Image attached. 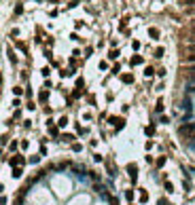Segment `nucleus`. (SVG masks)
<instances>
[{
  "label": "nucleus",
  "mask_w": 195,
  "mask_h": 205,
  "mask_svg": "<svg viewBox=\"0 0 195 205\" xmlns=\"http://www.w3.org/2000/svg\"><path fill=\"white\" fill-rule=\"evenodd\" d=\"M178 133L182 135V138H187V140H195V123H185V125H180Z\"/></svg>",
  "instance_id": "f257e3e1"
},
{
  "label": "nucleus",
  "mask_w": 195,
  "mask_h": 205,
  "mask_svg": "<svg viewBox=\"0 0 195 205\" xmlns=\"http://www.w3.org/2000/svg\"><path fill=\"white\" fill-rule=\"evenodd\" d=\"M127 171H130V176H132V180H136V173H138V167L132 163V165H127Z\"/></svg>",
  "instance_id": "f03ea898"
},
{
  "label": "nucleus",
  "mask_w": 195,
  "mask_h": 205,
  "mask_svg": "<svg viewBox=\"0 0 195 205\" xmlns=\"http://www.w3.org/2000/svg\"><path fill=\"white\" fill-rule=\"evenodd\" d=\"M21 163H23V159H21V156H19V154H17V156H13V159H11V165H21Z\"/></svg>",
  "instance_id": "7ed1b4c3"
},
{
  "label": "nucleus",
  "mask_w": 195,
  "mask_h": 205,
  "mask_svg": "<svg viewBox=\"0 0 195 205\" xmlns=\"http://www.w3.org/2000/svg\"><path fill=\"white\" fill-rule=\"evenodd\" d=\"M140 201H142V203H144V201H149V195H146V192H144V190H142V192H140Z\"/></svg>",
  "instance_id": "20e7f679"
},
{
  "label": "nucleus",
  "mask_w": 195,
  "mask_h": 205,
  "mask_svg": "<svg viewBox=\"0 0 195 205\" xmlns=\"http://www.w3.org/2000/svg\"><path fill=\"white\" fill-rule=\"evenodd\" d=\"M72 140H74V135H70V133H68V135H64V142H72Z\"/></svg>",
  "instance_id": "39448f33"
},
{
  "label": "nucleus",
  "mask_w": 195,
  "mask_h": 205,
  "mask_svg": "<svg viewBox=\"0 0 195 205\" xmlns=\"http://www.w3.org/2000/svg\"><path fill=\"white\" fill-rule=\"evenodd\" d=\"M189 4H191V7H195V0H189Z\"/></svg>",
  "instance_id": "423d86ee"
},
{
  "label": "nucleus",
  "mask_w": 195,
  "mask_h": 205,
  "mask_svg": "<svg viewBox=\"0 0 195 205\" xmlns=\"http://www.w3.org/2000/svg\"><path fill=\"white\" fill-rule=\"evenodd\" d=\"M191 49H193V51H195V42H191Z\"/></svg>",
  "instance_id": "0eeeda50"
},
{
  "label": "nucleus",
  "mask_w": 195,
  "mask_h": 205,
  "mask_svg": "<svg viewBox=\"0 0 195 205\" xmlns=\"http://www.w3.org/2000/svg\"><path fill=\"white\" fill-rule=\"evenodd\" d=\"M193 15H195V9H193Z\"/></svg>",
  "instance_id": "6e6552de"
}]
</instances>
